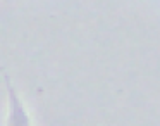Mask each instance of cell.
Returning a JSON list of instances; mask_svg holds the SVG:
<instances>
[{
  "label": "cell",
  "mask_w": 160,
  "mask_h": 126,
  "mask_svg": "<svg viewBox=\"0 0 160 126\" xmlns=\"http://www.w3.org/2000/svg\"><path fill=\"white\" fill-rule=\"evenodd\" d=\"M4 81L7 87V126H31L29 114L24 109V104L21 102L7 73H4Z\"/></svg>",
  "instance_id": "cell-1"
}]
</instances>
